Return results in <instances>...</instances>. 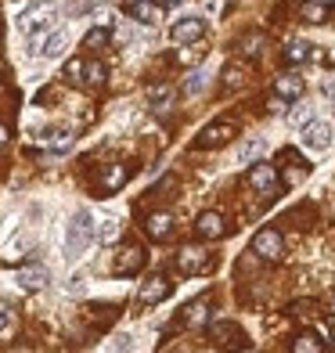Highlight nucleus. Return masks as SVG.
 Here are the masks:
<instances>
[{
  "label": "nucleus",
  "mask_w": 335,
  "mask_h": 353,
  "mask_svg": "<svg viewBox=\"0 0 335 353\" xmlns=\"http://www.w3.org/2000/svg\"><path fill=\"white\" fill-rule=\"evenodd\" d=\"M234 134H238V126L227 123V119L210 123V126H205V130L199 134V148H220V144H227Z\"/></svg>",
  "instance_id": "nucleus-7"
},
{
  "label": "nucleus",
  "mask_w": 335,
  "mask_h": 353,
  "mask_svg": "<svg viewBox=\"0 0 335 353\" xmlns=\"http://www.w3.org/2000/svg\"><path fill=\"white\" fill-rule=\"evenodd\" d=\"M249 79V69H242V65H223V83L227 87H242Z\"/></svg>",
  "instance_id": "nucleus-27"
},
{
  "label": "nucleus",
  "mask_w": 335,
  "mask_h": 353,
  "mask_svg": "<svg viewBox=\"0 0 335 353\" xmlns=\"http://www.w3.org/2000/svg\"><path fill=\"white\" fill-rule=\"evenodd\" d=\"M126 181H130V170L126 166H105L101 176H98V188L101 191H119Z\"/></svg>",
  "instance_id": "nucleus-16"
},
{
  "label": "nucleus",
  "mask_w": 335,
  "mask_h": 353,
  "mask_svg": "<svg viewBox=\"0 0 335 353\" xmlns=\"http://www.w3.org/2000/svg\"><path fill=\"white\" fill-rule=\"evenodd\" d=\"M79 76H83V58H72L65 65V79H72V83H79Z\"/></svg>",
  "instance_id": "nucleus-33"
},
{
  "label": "nucleus",
  "mask_w": 335,
  "mask_h": 353,
  "mask_svg": "<svg viewBox=\"0 0 335 353\" xmlns=\"http://www.w3.org/2000/svg\"><path fill=\"white\" fill-rule=\"evenodd\" d=\"M263 47H267V37H263V33H245L242 40H238V54L260 58V54H263Z\"/></svg>",
  "instance_id": "nucleus-20"
},
{
  "label": "nucleus",
  "mask_w": 335,
  "mask_h": 353,
  "mask_svg": "<svg viewBox=\"0 0 335 353\" xmlns=\"http://www.w3.org/2000/svg\"><path fill=\"white\" fill-rule=\"evenodd\" d=\"M47 281H51V274H47V267H22L19 270V288L22 292H40V288H47Z\"/></svg>",
  "instance_id": "nucleus-13"
},
{
  "label": "nucleus",
  "mask_w": 335,
  "mask_h": 353,
  "mask_svg": "<svg viewBox=\"0 0 335 353\" xmlns=\"http://www.w3.org/2000/svg\"><path fill=\"white\" fill-rule=\"evenodd\" d=\"M321 94H325V98H335V72H328L321 79Z\"/></svg>",
  "instance_id": "nucleus-36"
},
{
  "label": "nucleus",
  "mask_w": 335,
  "mask_h": 353,
  "mask_svg": "<svg viewBox=\"0 0 335 353\" xmlns=\"http://www.w3.org/2000/svg\"><path fill=\"white\" fill-rule=\"evenodd\" d=\"M0 72H4V65H0Z\"/></svg>",
  "instance_id": "nucleus-43"
},
{
  "label": "nucleus",
  "mask_w": 335,
  "mask_h": 353,
  "mask_svg": "<svg viewBox=\"0 0 335 353\" xmlns=\"http://www.w3.org/2000/svg\"><path fill=\"white\" fill-rule=\"evenodd\" d=\"M303 22H325V8L321 4H303Z\"/></svg>",
  "instance_id": "nucleus-32"
},
{
  "label": "nucleus",
  "mask_w": 335,
  "mask_h": 353,
  "mask_svg": "<svg viewBox=\"0 0 335 353\" xmlns=\"http://www.w3.org/2000/svg\"><path fill=\"white\" fill-rule=\"evenodd\" d=\"M202 90H205V72L199 69V72H191L184 79V94H187V98H195V94H202Z\"/></svg>",
  "instance_id": "nucleus-30"
},
{
  "label": "nucleus",
  "mask_w": 335,
  "mask_h": 353,
  "mask_svg": "<svg viewBox=\"0 0 335 353\" xmlns=\"http://www.w3.org/2000/svg\"><path fill=\"white\" fill-rule=\"evenodd\" d=\"M274 94H278V98H285V101H296L299 94H303V79H299V72H285V76H278V79H274Z\"/></svg>",
  "instance_id": "nucleus-15"
},
{
  "label": "nucleus",
  "mask_w": 335,
  "mask_h": 353,
  "mask_svg": "<svg viewBox=\"0 0 335 353\" xmlns=\"http://www.w3.org/2000/svg\"><path fill=\"white\" fill-rule=\"evenodd\" d=\"M263 152H267V141L263 137H249L242 148H238V166H252Z\"/></svg>",
  "instance_id": "nucleus-19"
},
{
  "label": "nucleus",
  "mask_w": 335,
  "mask_h": 353,
  "mask_svg": "<svg viewBox=\"0 0 335 353\" xmlns=\"http://www.w3.org/2000/svg\"><path fill=\"white\" fill-rule=\"evenodd\" d=\"M94 228H98V223H94V216L87 213V210H79L72 220H69V238H65V256L69 260H76V256H83L90 245H94Z\"/></svg>",
  "instance_id": "nucleus-1"
},
{
  "label": "nucleus",
  "mask_w": 335,
  "mask_h": 353,
  "mask_svg": "<svg viewBox=\"0 0 335 353\" xmlns=\"http://www.w3.org/2000/svg\"><path fill=\"white\" fill-rule=\"evenodd\" d=\"M332 307H335V299H332Z\"/></svg>",
  "instance_id": "nucleus-44"
},
{
  "label": "nucleus",
  "mask_w": 335,
  "mask_h": 353,
  "mask_svg": "<svg viewBox=\"0 0 335 353\" xmlns=\"http://www.w3.org/2000/svg\"><path fill=\"white\" fill-rule=\"evenodd\" d=\"M116 238H119V220H116V216H105V220H101V242L112 245Z\"/></svg>",
  "instance_id": "nucleus-31"
},
{
  "label": "nucleus",
  "mask_w": 335,
  "mask_h": 353,
  "mask_svg": "<svg viewBox=\"0 0 335 353\" xmlns=\"http://www.w3.org/2000/svg\"><path fill=\"white\" fill-rule=\"evenodd\" d=\"M163 4H181V0H163Z\"/></svg>",
  "instance_id": "nucleus-41"
},
{
  "label": "nucleus",
  "mask_w": 335,
  "mask_h": 353,
  "mask_svg": "<svg viewBox=\"0 0 335 353\" xmlns=\"http://www.w3.org/2000/svg\"><path fill=\"white\" fill-rule=\"evenodd\" d=\"M292 350H296V353H321V350H325V343H321V339H317V335H314V332H303V335H299V339L292 343Z\"/></svg>",
  "instance_id": "nucleus-23"
},
{
  "label": "nucleus",
  "mask_w": 335,
  "mask_h": 353,
  "mask_svg": "<svg viewBox=\"0 0 335 353\" xmlns=\"http://www.w3.org/2000/svg\"><path fill=\"white\" fill-rule=\"evenodd\" d=\"M177 267L184 270V274H199V270H210L213 260H210V252H202V249H181L177 252Z\"/></svg>",
  "instance_id": "nucleus-12"
},
{
  "label": "nucleus",
  "mask_w": 335,
  "mask_h": 353,
  "mask_svg": "<svg viewBox=\"0 0 335 353\" xmlns=\"http://www.w3.org/2000/svg\"><path fill=\"white\" fill-rule=\"evenodd\" d=\"M83 43L90 47V51H101V47H108V29L98 26V29H90V33L83 37Z\"/></svg>",
  "instance_id": "nucleus-28"
},
{
  "label": "nucleus",
  "mask_w": 335,
  "mask_h": 353,
  "mask_svg": "<svg viewBox=\"0 0 335 353\" xmlns=\"http://www.w3.org/2000/svg\"><path fill=\"white\" fill-rule=\"evenodd\" d=\"M58 22V8L54 4H47V0H40V4L33 8H26L22 11V19H19V29L26 37H37V33H47V29H54Z\"/></svg>",
  "instance_id": "nucleus-2"
},
{
  "label": "nucleus",
  "mask_w": 335,
  "mask_h": 353,
  "mask_svg": "<svg viewBox=\"0 0 335 353\" xmlns=\"http://www.w3.org/2000/svg\"><path fill=\"white\" fill-rule=\"evenodd\" d=\"M79 292H87V278H83V274H76V278L69 281V296H79Z\"/></svg>",
  "instance_id": "nucleus-35"
},
{
  "label": "nucleus",
  "mask_w": 335,
  "mask_h": 353,
  "mask_svg": "<svg viewBox=\"0 0 335 353\" xmlns=\"http://www.w3.org/2000/svg\"><path fill=\"white\" fill-rule=\"evenodd\" d=\"M72 141H76V137H72L69 130H54L51 137H47V148H51V152H69Z\"/></svg>",
  "instance_id": "nucleus-26"
},
{
  "label": "nucleus",
  "mask_w": 335,
  "mask_h": 353,
  "mask_svg": "<svg viewBox=\"0 0 335 353\" xmlns=\"http://www.w3.org/2000/svg\"><path fill=\"white\" fill-rule=\"evenodd\" d=\"M303 144H307L310 152H328L332 148V126L310 119L307 126H303Z\"/></svg>",
  "instance_id": "nucleus-9"
},
{
  "label": "nucleus",
  "mask_w": 335,
  "mask_h": 353,
  "mask_svg": "<svg viewBox=\"0 0 335 353\" xmlns=\"http://www.w3.org/2000/svg\"><path fill=\"white\" fill-rule=\"evenodd\" d=\"M181 321H184L187 328L205 325V321H210V299H195V303H187L184 314H181Z\"/></svg>",
  "instance_id": "nucleus-18"
},
{
  "label": "nucleus",
  "mask_w": 335,
  "mask_h": 353,
  "mask_svg": "<svg viewBox=\"0 0 335 353\" xmlns=\"http://www.w3.org/2000/svg\"><path fill=\"white\" fill-rule=\"evenodd\" d=\"M8 144V126H0V148Z\"/></svg>",
  "instance_id": "nucleus-39"
},
{
  "label": "nucleus",
  "mask_w": 335,
  "mask_h": 353,
  "mask_svg": "<svg viewBox=\"0 0 335 353\" xmlns=\"http://www.w3.org/2000/svg\"><path fill=\"white\" fill-rule=\"evenodd\" d=\"M195 234L199 238H205V242H216V238H223L227 234V223H223V216L220 213H202L199 220H195Z\"/></svg>",
  "instance_id": "nucleus-11"
},
{
  "label": "nucleus",
  "mask_w": 335,
  "mask_h": 353,
  "mask_svg": "<svg viewBox=\"0 0 335 353\" xmlns=\"http://www.w3.org/2000/svg\"><path fill=\"white\" fill-rule=\"evenodd\" d=\"M210 332H213V339H216L220 346H245V332L238 328L234 321H216Z\"/></svg>",
  "instance_id": "nucleus-14"
},
{
  "label": "nucleus",
  "mask_w": 335,
  "mask_h": 353,
  "mask_svg": "<svg viewBox=\"0 0 335 353\" xmlns=\"http://www.w3.org/2000/svg\"><path fill=\"white\" fill-rule=\"evenodd\" d=\"M126 4H141V0H126Z\"/></svg>",
  "instance_id": "nucleus-42"
},
{
  "label": "nucleus",
  "mask_w": 335,
  "mask_h": 353,
  "mask_svg": "<svg viewBox=\"0 0 335 353\" xmlns=\"http://www.w3.org/2000/svg\"><path fill=\"white\" fill-rule=\"evenodd\" d=\"M83 76H87L90 87H101V83H105V65H101V61H87V65H83Z\"/></svg>",
  "instance_id": "nucleus-29"
},
{
  "label": "nucleus",
  "mask_w": 335,
  "mask_h": 353,
  "mask_svg": "<svg viewBox=\"0 0 335 353\" xmlns=\"http://www.w3.org/2000/svg\"><path fill=\"white\" fill-rule=\"evenodd\" d=\"M69 47V33L65 29H47V37H33V54H43V58H58L61 51Z\"/></svg>",
  "instance_id": "nucleus-6"
},
{
  "label": "nucleus",
  "mask_w": 335,
  "mask_h": 353,
  "mask_svg": "<svg viewBox=\"0 0 335 353\" xmlns=\"http://www.w3.org/2000/svg\"><path fill=\"white\" fill-rule=\"evenodd\" d=\"M252 252L263 256V260H281L285 256V238L274 228H267V231H260L256 238H252Z\"/></svg>",
  "instance_id": "nucleus-5"
},
{
  "label": "nucleus",
  "mask_w": 335,
  "mask_h": 353,
  "mask_svg": "<svg viewBox=\"0 0 335 353\" xmlns=\"http://www.w3.org/2000/svg\"><path fill=\"white\" fill-rule=\"evenodd\" d=\"M90 11H94V19H98L101 26H108V19H112V11H108V8H90Z\"/></svg>",
  "instance_id": "nucleus-37"
},
{
  "label": "nucleus",
  "mask_w": 335,
  "mask_h": 353,
  "mask_svg": "<svg viewBox=\"0 0 335 353\" xmlns=\"http://www.w3.org/2000/svg\"><path fill=\"white\" fill-rule=\"evenodd\" d=\"M310 119H314V108H310V105H296L289 116H285V123H289V126H299V130H303V126H307Z\"/></svg>",
  "instance_id": "nucleus-25"
},
{
  "label": "nucleus",
  "mask_w": 335,
  "mask_h": 353,
  "mask_svg": "<svg viewBox=\"0 0 335 353\" xmlns=\"http://www.w3.org/2000/svg\"><path fill=\"white\" fill-rule=\"evenodd\" d=\"M249 188L260 191V195H274V191H278V173H274V166H267V163L252 166V170H249Z\"/></svg>",
  "instance_id": "nucleus-10"
},
{
  "label": "nucleus",
  "mask_w": 335,
  "mask_h": 353,
  "mask_svg": "<svg viewBox=\"0 0 335 353\" xmlns=\"http://www.w3.org/2000/svg\"><path fill=\"white\" fill-rule=\"evenodd\" d=\"M310 51H314V47L307 40H292L289 47H285V61H289V65H299V61L310 58Z\"/></svg>",
  "instance_id": "nucleus-22"
},
{
  "label": "nucleus",
  "mask_w": 335,
  "mask_h": 353,
  "mask_svg": "<svg viewBox=\"0 0 335 353\" xmlns=\"http://www.w3.org/2000/svg\"><path fill=\"white\" fill-rule=\"evenodd\" d=\"M145 98H148L155 108H170V101H173V87H170V83H148Z\"/></svg>",
  "instance_id": "nucleus-21"
},
{
  "label": "nucleus",
  "mask_w": 335,
  "mask_h": 353,
  "mask_svg": "<svg viewBox=\"0 0 335 353\" xmlns=\"http://www.w3.org/2000/svg\"><path fill=\"white\" fill-rule=\"evenodd\" d=\"M130 14L134 19H141V22H159V8H152V0H141V4H130Z\"/></svg>",
  "instance_id": "nucleus-24"
},
{
  "label": "nucleus",
  "mask_w": 335,
  "mask_h": 353,
  "mask_svg": "<svg viewBox=\"0 0 335 353\" xmlns=\"http://www.w3.org/2000/svg\"><path fill=\"white\" fill-rule=\"evenodd\" d=\"M112 346H116V350H130L134 343H130V335H116V339H112Z\"/></svg>",
  "instance_id": "nucleus-38"
},
{
  "label": "nucleus",
  "mask_w": 335,
  "mask_h": 353,
  "mask_svg": "<svg viewBox=\"0 0 335 353\" xmlns=\"http://www.w3.org/2000/svg\"><path fill=\"white\" fill-rule=\"evenodd\" d=\"M202 33H205V19H199V14H184L181 22H173L170 40L173 43H199Z\"/></svg>",
  "instance_id": "nucleus-4"
},
{
  "label": "nucleus",
  "mask_w": 335,
  "mask_h": 353,
  "mask_svg": "<svg viewBox=\"0 0 335 353\" xmlns=\"http://www.w3.org/2000/svg\"><path fill=\"white\" fill-rule=\"evenodd\" d=\"M145 231H148V238H155V242H166V238L173 234V216L170 213H152Z\"/></svg>",
  "instance_id": "nucleus-17"
},
{
  "label": "nucleus",
  "mask_w": 335,
  "mask_h": 353,
  "mask_svg": "<svg viewBox=\"0 0 335 353\" xmlns=\"http://www.w3.org/2000/svg\"><path fill=\"white\" fill-rule=\"evenodd\" d=\"M166 296H170V281L163 274L145 278V281H141V288H137V303H145V307H155V303H163Z\"/></svg>",
  "instance_id": "nucleus-8"
},
{
  "label": "nucleus",
  "mask_w": 335,
  "mask_h": 353,
  "mask_svg": "<svg viewBox=\"0 0 335 353\" xmlns=\"http://www.w3.org/2000/svg\"><path fill=\"white\" fill-rule=\"evenodd\" d=\"M145 260H148V252L141 245H123L116 252V260H112V274H116V278H130V274H137V270L145 267Z\"/></svg>",
  "instance_id": "nucleus-3"
},
{
  "label": "nucleus",
  "mask_w": 335,
  "mask_h": 353,
  "mask_svg": "<svg viewBox=\"0 0 335 353\" xmlns=\"http://www.w3.org/2000/svg\"><path fill=\"white\" fill-rule=\"evenodd\" d=\"M332 343H335V321H332Z\"/></svg>",
  "instance_id": "nucleus-40"
},
{
  "label": "nucleus",
  "mask_w": 335,
  "mask_h": 353,
  "mask_svg": "<svg viewBox=\"0 0 335 353\" xmlns=\"http://www.w3.org/2000/svg\"><path fill=\"white\" fill-rule=\"evenodd\" d=\"M8 332H11V307L0 303V335H8Z\"/></svg>",
  "instance_id": "nucleus-34"
}]
</instances>
